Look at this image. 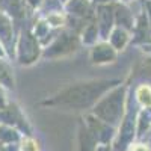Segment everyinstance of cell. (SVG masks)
<instances>
[{
  "label": "cell",
  "mask_w": 151,
  "mask_h": 151,
  "mask_svg": "<svg viewBox=\"0 0 151 151\" xmlns=\"http://www.w3.org/2000/svg\"><path fill=\"white\" fill-rule=\"evenodd\" d=\"M137 98L142 104H151V89L148 86H142L137 89Z\"/></svg>",
  "instance_id": "obj_1"
}]
</instances>
